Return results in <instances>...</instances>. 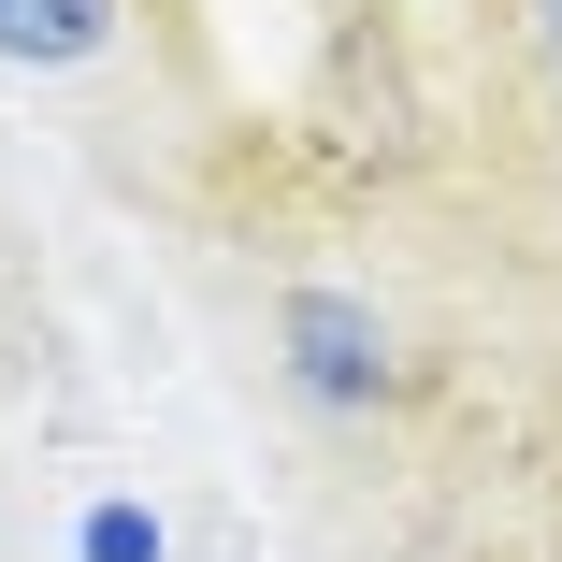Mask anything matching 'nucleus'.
<instances>
[{
  "instance_id": "2",
  "label": "nucleus",
  "mask_w": 562,
  "mask_h": 562,
  "mask_svg": "<svg viewBox=\"0 0 562 562\" xmlns=\"http://www.w3.org/2000/svg\"><path fill=\"white\" fill-rule=\"evenodd\" d=\"M116 44V0H0V58L15 72H72Z\"/></svg>"
},
{
  "instance_id": "4",
  "label": "nucleus",
  "mask_w": 562,
  "mask_h": 562,
  "mask_svg": "<svg viewBox=\"0 0 562 562\" xmlns=\"http://www.w3.org/2000/svg\"><path fill=\"white\" fill-rule=\"evenodd\" d=\"M533 44H548V58H562V0H533Z\"/></svg>"
},
{
  "instance_id": "1",
  "label": "nucleus",
  "mask_w": 562,
  "mask_h": 562,
  "mask_svg": "<svg viewBox=\"0 0 562 562\" xmlns=\"http://www.w3.org/2000/svg\"><path fill=\"white\" fill-rule=\"evenodd\" d=\"M274 347H289V390H303V404H347V418H361V404L404 390L375 303H347V289H289V303H274Z\"/></svg>"
},
{
  "instance_id": "3",
  "label": "nucleus",
  "mask_w": 562,
  "mask_h": 562,
  "mask_svg": "<svg viewBox=\"0 0 562 562\" xmlns=\"http://www.w3.org/2000/svg\"><path fill=\"white\" fill-rule=\"evenodd\" d=\"M87 562H173V533L145 519V505H87V533H72Z\"/></svg>"
}]
</instances>
